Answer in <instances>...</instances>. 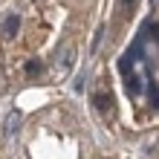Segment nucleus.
<instances>
[{
    "mask_svg": "<svg viewBox=\"0 0 159 159\" xmlns=\"http://www.w3.org/2000/svg\"><path fill=\"white\" fill-rule=\"evenodd\" d=\"M93 101H96V110H98L101 116H107L110 110H113V98H110V96H104V93H98V96L93 98Z\"/></svg>",
    "mask_w": 159,
    "mask_h": 159,
    "instance_id": "nucleus-2",
    "label": "nucleus"
},
{
    "mask_svg": "<svg viewBox=\"0 0 159 159\" xmlns=\"http://www.w3.org/2000/svg\"><path fill=\"white\" fill-rule=\"evenodd\" d=\"M17 29H20V15H9L3 20V26H0V41H12L17 35Z\"/></svg>",
    "mask_w": 159,
    "mask_h": 159,
    "instance_id": "nucleus-1",
    "label": "nucleus"
}]
</instances>
